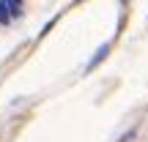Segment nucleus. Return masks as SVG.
<instances>
[{
	"label": "nucleus",
	"mask_w": 148,
	"mask_h": 142,
	"mask_svg": "<svg viewBox=\"0 0 148 142\" xmlns=\"http://www.w3.org/2000/svg\"><path fill=\"white\" fill-rule=\"evenodd\" d=\"M107 52H110V47H107V44H101V47L96 49V55L90 58V63H85V71H93L96 66H99L101 60H104V55H107Z\"/></svg>",
	"instance_id": "f257e3e1"
},
{
	"label": "nucleus",
	"mask_w": 148,
	"mask_h": 142,
	"mask_svg": "<svg viewBox=\"0 0 148 142\" xmlns=\"http://www.w3.org/2000/svg\"><path fill=\"white\" fill-rule=\"evenodd\" d=\"M5 22H11V16H8V8H5V0H0V25H5Z\"/></svg>",
	"instance_id": "7ed1b4c3"
},
{
	"label": "nucleus",
	"mask_w": 148,
	"mask_h": 142,
	"mask_svg": "<svg viewBox=\"0 0 148 142\" xmlns=\"http://www.w3.org/2000/svg\"><path fill=\"white\" fill-rule=\"evenodd\" d=\"M5 8H8L11 19H19L22 16V0H5Z\"/></svg>",
	"instance_id": "f03ea898"
}]
</instances>
